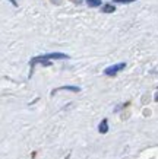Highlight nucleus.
Wrapping results in <instances>:
<instances>
[{
    "label": "nucleus",
    "mask_w": 158,
    "mask_h": 159,
    "mask_svg": "<svg viewBox=\"0 0 158 159\" xmlns=\"http://www.w3.org/2000/svg\"><path fill=\"white\" fill-rule=\"evenodd\" d=\"M63 58H69V56L65 53H48V54H43L38 57H34L31 60V67L37 63H44L45 60H63Z\"/></svg>",
    "instance_id": "nucleus-1"
},
{
    "label": "nucleus",
    "mask_w": 158,
    "mask_h": 159,
    "mask_svg": "<svg viewBox=\"0 0 158 159\" xmlns=\"http://www.w3.org/2000/svg\"><path fill=\"white\" fill-rule=\"evenodd\" d=\"M126 67L125 63H117V64H113V66H108V67L104 70V75H107V76H114V75H117L119 72H122L123 69Z\"/></svg>",
    "instance_id": "nucleus-2"
},
{
    "label": "nucleus",
    "mask_w": 158,
    "mask_h": 159,
    "mask_svg": "<svg viewBox=\"0 0 158 159\" xmlns=\"http://www.w3.org/2000/svg\"><path fill=\"white\" fill-rule=\"evenodd\" d=\"M114 10H116V6L113 3H104L101 6V12L103 13H113Z\"/></svg>",
    "instance_id": "nucleus-3"
},
{
    "label": "nucleus",
    "mask_w": 158,
    "mask_h": 159,
    "mask_svg": "<svg viewBox=\"0 0 158 159\" xmlns=\"http://www.w3.org/2000/svg\"><path fill=\"white\" fill-rule=\"evenodd\" d=\"M59 91H72V92H79V91H81V88H79V86H60V88H57V89H54V91H53V93H56V92H59Z\"/></svg>",
    "instance_id": "nucleus-4"
},
{
    "label": "nucleus",
    "mask_w": 158,
    "mask_h": 159,
    "mask_svg": "<svg viewBox=\"0 0 158 159\" xmlns=\"http://www.w3.org/2000/svg\"><path fill=\"white\" fill-rule=\"evenodd\" d=\"M98 131H100L101 134H105V133L108 131V121L105 120V118L101 121L100 125H98Z\"/></svg>",
    "instance_id": "nucleus-5"
},
{
    "label": "nucleus",
    "mask_w": 158,
    "mask_h": 159,
    "mask_svg": "<svg viewBox=\"0 0 158 159\" xmlns=\"http://www.w3.org/2000/svg\"><path fill=\"white\" fill-rule=\"evenodd\" d=\"M86 5L89 6V7H101V0H85Z\"/></svg>",
    "instance_id": "nucleus-6"
},
{
    "label": "nucleus",
    "mask_w": 158,
    "mask_h": 159,
    "mask_svg": "<svg viewBox=\"0 0 158 159\" xmlns=\"http://www.w3.org/2000/svg\"><path fill=\"white\" fill-rule=\"evenodd\" d=\"M114 3H126V5H129V3H133L136 0H113Z\"/></svg>",
    "instance_id": "nucleus-7"
},
{
    "label": "nucleus",
    "mask_w": 158,
    "mask_h": 159,
    "mask_svg": "<svg viewBox=\"0 0 158 159\" xmlns=\"http://www.w3.org/2000/svg\"><path fill=\"white\" fill-rule=\"evenodd\" d=\"M9 2H12V5H13V6H18V3H16L15 0H9Z\"/></svg>",
    "instance_id": "nucleus-8"
},
{
    "label": "nucleus",
    "mask_w": 158,
    "mask_h": 159,
    "mask_svg": "<svg viewBox=\"0 0 158 159\" xmlns=\"http://www.w3.org/2000/svg\"><path fill=\"white\" fill-rule=\"evenodd\" d=\"M155 101H158V93H157V95H155Z\"/></svg>",
    "instance_id": "nucleus-9"
}]
</instances>
